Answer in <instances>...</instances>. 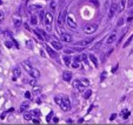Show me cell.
Instances as JSON below:
<instances>
[{
	"mask_svg": "<svg viewBox=\"0 0 133 125\" xmlns=\"http://www.w3.org/2000/svg\"><path fill=\"white\" fill-rule=\"evenodd\" d=\"M54 102L60 106V109L63 111H70L71 110V102L67 97H65V96H61V95L55 96Z\"/></svg>",
	"mask_w": 133,
	"mask_h": 125,
	"instance_id": "cell-1",
	"label": "cell"
},
{
	"mask_svg": "<svg viewBox=\"0 0 133 125\" xmlns=\"http://www.w3.org/2000/svg\"><path fill=\"white\" fill-rule=\"evenodd\" d=\"M83 30L87 34H92V33H94L98 30V25L97 24H86V25L83 26Z\"/></svg>",
	"mask_w": 133,
	"mask_h": 125,
	"instance_id": "cell-2",
	"label": "cell"
},
{
	"mask_svg": "<svg viewBox=\"0 0 133 125\" xmlns=\"http://www.w3.org/2000/svg\"><path fill=\"white\" fill-rule=\"evenodd\" d=\"M73 88L78 91V92H83V91H85V86H84V84L81 83V80H78V79L73 80Z\"/></svg>",
	"mask_w": 133,
	"mask_h": 125,
	"instance_id": "cell-3",
	"label": "cell"
},
{
	"mask_svg": "<svg viewBox=\"0 0 133 125\" xmlns=\"http://www.w3.org/2000/svg\"><path fill=\"white\" fill-rule=\"evenodd\" d=\"M52 21H53V14L51 12L46 13L45 17H44V23H45L46 26H51L52 25Z\"/></svg>",
	"mask_w": 133,
	"mask_h": 125,
	"instance_id": "cell-4",
	"label": "cell"
},
{
	"mask_svg": "<svg viewBox=\"0 0 133 125\" xmlns=\"http://www.w3.org/2000/svg\"><path fill=\"white\" fill-rule=\"evenodd\" d=\"M66 12H67V10H66V8H64V10L60 12V14H59V17H58V25H59V26L63 25V23L65 21Z\"/></svg>",
	"mask_w": 133,
	"mask_h": 125,
	"instance_id": "cell-5",
	"label": "cell"
},
{
	"mask_svg": "<svg viewBox=\"0 0 133 125\" xmlns=\"http://www.w3.org/2000/svg\"><path fill=\"white\" fill-rule=\"evenodd\" d=\"M12 72H13V80H15L17 78H19L21 76V70H20V67H18V66H15V67L13 68Z\"/></svg>",
	"mask_w": 133,
	"mask_h": 125,
	"instance_id": "cell-6",
	"label": "cell"
},
{
	"mask_svg": "<svg viewBox=\"0 0 133 125\" xmlns=\"http://www.w3.org/2000/svg\"><path fill=\"white\" fill-rule=\"evenodd\" d=\"M21 66H23V68H25V71L28 72V73H30L33 68V66L30 64V61H23L21 63Z\"/></svg>",
	"mask_w": 133,
	"mask_h": 125,
	"instance_id": "cell-7",
	"label": "cell"
},
{
	"mask_svg": "<svg viewBox=\"0 0 133 125\" xmlns=\"http://www.w3.org/2000/svg\"><path fill=\"white\" fill-rule=\"evenodd\" d=\"M61 40H64L65 43H71L73 40V38L70 33H63V34H61Z\"/></svg>",
	"mask_w": 133,
	"mask_h": 125,
	"instance_id": "cell-8",
	"label": "cell"
},
{
	"mask_svg": "<svg viewBox=\"0 0 133 125\" xmlns=\"http://www.w3.org/2000/svg\"><path fill=\"white\" fill-rule=\"evenodd\" d=\"M46 51H47V53L51 55L52 58H57V55H58V53H57V51L55 50H53L51 46H48V45H46Z\"/></svg>",
	"mask_w": 133,
	"mask_h": 125,
	"instance_id": "cell-9",
	"label": "cell"
},
{
	"mask_svg": "<svg viewBox=\"0 0 133 125\" xmlns=\"http://www.w3.org/2000/svg\"><path fill=\"white\" fill-rule=\"evenodd\" d=\"M66 21H67V25L70 26L71 28H77V23L73 20L72 17H67L66 18Z\"/></svg>",
	"mask_w": 133,
	"mask_h": 125,
	"instance_id": "cell-10",
	"label": "cell"
},
{
	"mask_svg": "<svg viewBox=\"0 0 133 125\" xmlns=\"http://www.w3.org/2000/svg\"><path fill=\"white\" fill-rule=\"evenodd\" d=\"M63 79L67 83L71 82V80H72V72H70V71H65V72L63 73Z\"/></svg>",
	"mask_w": 133,
	"mask_h": 125,
	"instance_id": "cell-11",
	"label": "cell"
},
{
	"mask_svg": "<svg viewBox=\"0 0 133 125\" xmlns=\"http://www.w3.org/2000/svg\"><path fill=\"white\" fill-rule=\"evenodd\" d=\"M116 10H117V4L114 3V4H112V5H111L110 12H108V19H112V18H113V15H114V12H116Z\"/></svg>",
	"mask_w": 133,
	"mask_h": 125,
	"instance_id": "cell-12",
	"label": "cell"
},
{
	"mask_svg": "<svg viewBox=\"0 0 133 125\" xmlns=\"http://www.w3.org/2000/svg\"><path fill=\"white\" fill-rule=\"evenodd\" d=\"M30 76L33 77V78H35V79H39V78H40V72H39V70H37V68L33 67L32 71L30 72Z\"/></svg>",
	"mask_w": 133,
	"mask_h": 125,
	"instance_id": "cell-13",
	"label": "cell"
},
{
	"mask_svg": "<svg viewBox=\"0 0 133 125\" xmlns=\"http://www.w3.org/2000/svg\"><path fill=\"white\" fill-rule=\"evenodd\" d=\"M116 31H114V32H112L110 34V37L107 38V40H106V44H108V45H110V44H112L113 41H114V40H116Z\"/></svg>",
	"mask_w": 133,
	"mask_h": 125,
	"instance_id": "cell-14",
	"label": "cell"
},
{
	"mask_svg": "<svg viewBox=\"0 0 133 125\" xmlns=\"http://www.w3.org/2000/svg\"><path fill=\"white\" fill-rule=\"evenodd\" d=\"M28 106H30V102H28V100H25V102H24L23 104L20 105L19 111H20V112H24L25 110H27V109H28Z\"/></svg>",
	"mask_w": 133,
	"mask_h": 125,
	"instance_id": "cell-15",
	"label": "cell"
},
{
	"mask_svg": "<svg viewBox=\"0 0 133 125\" xmlns=\"http://www.w3.org/2000/svg\"><path fill=\"white\" fill-rule=\"evenodd\" d=\"M43 8V6L41 5H30L28 6V11L30 12H34V11H39Z\"/></svg>",
	"mask_w": 133,
	"mask_h": 125,
	"instance_id": "cell-16",
	"label": "cell"
},
{
	"mask_svg": "<svg viewBox=\"0 0 133 125\" xmlns=\"http://www.w3.org/2000/svg\"><path fill=\"white\" fill-rule=\"evenodd\" d=\"M52 45L53 47L55 48V50H63V45H61V43H59V41H55V40H52Z\"/></svg>",
	"mask_w": 133,
	"mask_h": 125,
	"instance_id": "cell-17",
	"label": "cell"
},
{
	"mask_svg": "<svg viewBox=\"0 0 133 125\" xmlns=\"http://www.w3.org/2000/svg\"><path fill=\"white\" fill-rule=\"evenodd\" d=\"M131 112L128 110H123L121 111V117H123V119H127L128 117H130Z\"/></svg>",
	"mask_w": 133,
	"mask_h": 125,
	"instance_id": "cell-18",
	"label": "cell"
},
{
	"mask_svg": "<svg viewBox=\"0 0 133 125\" xmlns=\"http://www.w3.org/2000/svg\"><path fill=\"white\" fill-rule=\"evenodd\" d=\"M92 38H90V39H86V40H84V41H81V43H79V45H81V46H87V45H90L91 43H92Z\"/></svg>",
	"mask_w": 133,
	"mask_h": 125,
	"instance_id": "cell-19",
	"label": "cell"
},
{
	"mask_svg": "<svg viewBox=\"0 0 133 125\" xmlns=\"http://www.w3.org/2000/svg\"><path fill=\"white\" fill-rule=\"evenodd\" d=\"M88 58H90V59L92 60V63H93V64H94V65H96V66H98V60H97L96 55H94V54H92V53H91V54L88 55Z\"/></svg>",
	"mask_w": 133,
	"mask_h": 125,
	"instance_id": "cell-20",
	"label": "cell"
},
{
	"mask_svg": "<svg viewBox=\"0 0 133 125\" xmlns=\"http://www.w3.org/2000/svg\"><path fill=\"white\" fill-rule=\"evenodd\" d=\"M72 66H73L74 68H79V67H80V60L74 59V61L72 63Z\"/></svg>",
	"mask_w": 133,
	"mask_h": 125,
	"instance_id": "cell-21",
	"label": "cell"
},
{
	"mask_svg": "<svg viewBox=\"0 0 133 125\" xmlns=\"http://www.w3.org/2000/svg\"><path fill=\"white\" fill-rule=\"evenodd\" d=\"M34 33H35V35L39 38V40H40V41H44V40H45V39H44V37L41 35V33L39 32V30H34Z\"/></svg>",
	"mask_w": 133,
	"mask_h": 125,
	"instance_id": "cell-22",
	"label": "cell"
},
{
	"mask_svg": "<svg viewBox=\"0 0 133 125\" xmlns=\"http://www.w3.org/2000/svg\"><path fill=\"white\" fill-rule=\"evenodd\" d=\"M31 113H32V116H34V117H40L41 116V112L39 110H32Z\"/></svg>",
	"mask_w": 133,
	"mask_h": 125,
	"instance_id": "cell-23",
	"label": "cell"
},
{
	"mask_svg": "<svg viewBox=\"0 0 133 125\" xmlns=\"http://www.w3.org/2000/svg\"><path fill=\"white\" fill-rule=\"evenodd\" d=\"M50 6H51V11H52V12H54V11H55V6H57V0H52Z\"/></svg>",
	"mask_w": 133,
	"mask_h": 125,
	"instance_id": "cell-24",
	"label": "cell"
},
{
	"mask_svg": "<svg viewBox=\"0 0 133 125\" xmlns=\"http://www.w3.org/2000/svg\"><path fill=\"white\" fill-rule=\"evenodd\" d=\"M28 83H30V85L35 86V84H37V79H35V78H33V77H31L30 79H28Z\"/></svg>",
	"mask_w": 133,
	"mask_h": 125,
	"instance_id": "cell-25",
	"label": "cell"
},
{
	"mask_svg": "<svg viewBox=\"0 0 133 125\" xmlns=\"http://www.w3.org/2000/svg\"><path fill=\"white\" fill-rule=\"evenodd\" d=\"M37 23H38L37 15H32V18H31V24H32V25H37Z\"/></svg>",
	"mask_w": 133,
	"mask_h": 125,
	"instance_id": "cell-26",
	"label": "cell"
},
{
	"mask_svg": "<svg viewBox=\"0 0 133 125\" xmlns=\"http://www.w3.org/2000/svg\"><path fill=\"white\" fill-rule=\"evenodd\" d=\"M14 26L17 28H19L21 26V20L20 19H14Z\"/></svg>",
	"mask_w": 133,
	"mask_h": 125,
	"instance_id": "cell-27",
	"label": "cell"
},
{
	"mask_svg": "<svg viewBox=\"0 0 133 125\" xmlns=\"http://www.w3.org/2000/svg\"><path fill=\"white\" fill-rule=\"evenodd\" d=\"M64 63H65V65H70L71 64V58L68 55H65L64 57Z\"/></svg>",
	"mask_w": 133,
	"mask_h": 125,
	"instance_id": "cell-28",
	"label": "cell"
},
{
	"mask_svg": "<svg viewBox=\"0 0 133 125\" xmlns=\"http://www.w3.org/2000/svg\"><path fill=\"white\" fill-rule=\"evenodd\" d=\"M24 119L25 120H32V113H25V115H24Z\"/></svg>",
	"mask_w": 133,
	"mask_h": 125,
	"instance_id": "cell-29",
	"label": "cell"
},
{
	"mask_svg": "<svg viewBox=\"0 0 133 125\" xmlns=\"http://www.w3.org/2000/svg\"><path fill=\"white\" fill-rule=\"evenodd\" d=\"M91 95H92V91L91 90H87L85 92V95H84V98H85V99H88V98L91 97Z\"/></svg>",
	"mask_w": 133,
	"mask_h": 125,
	"instance_id": "cell-30",
	"label": "cell"
},
{
	"mask_svg": "<svg viewBox=\"0 0 133 125\" xmlns=\"http://www.w3.org/2000/svg\"><path fill=\"white\" fill-rule=\"evenodd\" d=\"M132 39H133V34L131 35V37L128 38V40H127V41H126V43L124 44V47H127V46H128V45H130V44H131V41H132Z\"/></svg>",
	"mask_w": 133,
	"mask_h": 125,
	"instance_id": "cell-31",
	"label": "cell"
},
{
	"mask_svg": "<svg viewBox=\"0 0 133 125\" xmlns=\"http://www.w3.org/2000/svg\"><path fill=\"white\" fill-rule=\"evenodd\" d=\"M101 45H103V40H100V41H99V43H97L96 45H94V47H93V50H98V48L100 47Z\"/></svg>",
	"mask_w": 133,
	"mask_h": 125,
	"instance_id": "cell-32",
	"label": "cell"
},
{
	"mask_svg": "<svg viewBox=\"0 0 133 125\" xmlns=\"http://www.w3.org/2000/svg\"><path fill=\"white\" fill-rule=\"evenodd\" d=\"M39 32L41 33V35L44 37V39H45V40H47V39H48V35H47V33H46V32H44L43 30H39Z\"/></svg>",
	"mask_w": 133,
	"mask_h": 125,
	"instance_id": "cell-33",
	"label": "cell"
},
{
	"mask_svg": "<svg viewBox=\"0 0 133 125\" xmlns=\"http://www.w3.org/2000/svg\"><path fill=\"white\" fill-rule=\"evenodd\" d=\"M74 48H66V50H64V52H65V54H70V53L74 52Z\"/></svg>",
	"mask_w": 133,
	"mask_h": 125,
	"instance_id": "cell-34",
	"label": "cell"
},
{
	"mask_svg": "<svg viewBox=\"0 0 133 125\" xmlns=\"http://www.w3.org/2000/svg\"><path fill=\"white\" fill-rule=\"evenodd\" d=\"M5 45H6V47H8V48H12L13 47V44H12V41H5Z\"/></svg>",
	"mask_w": 133,
	"mask_h": 125,
	"instance_id": "cell-35",
	"label": "cell"
},
{
	"mask_svg": "<svg viewBox=\"0 0 133 125\" xmlns=\"http://www.w3.org/2000/svg\"><path fill=\"white\" fill-rule=\"evenodd\" d=\"M87 55L86 54H81L80 55V60H83V61H85V63H87Z\"/></svg>",
	"mask_w": 133,
	"mask_h": 125,
	"instance_id": "cell-36",
	"label": "cell"
},
{
	"mask_svg": "<svg viewBox=\"0 0 133 125\" xmlns=\"http://www.w3.org/2000/svg\"><path fill=\"white\" fill-rule=\"evenodd\" d=\"M53 115H54L53 112H50V115H47V117H46V120H47V122H51V119H52Z\"/></svg>",
	"mask_w": 133,
	"mask_h": 125,
	"instance_id": "cell-37",
	"label": "cell"
},
{
	"mask_svg": "<svg viewBox=\"0 0 133 125\" xmlns=\"http://www.w3.org/2000/svg\"><path fill=\"white\" fill-rule=\"evenodd\" d=\"M81 83H83V84H84V86H85V88H86V86H88V85H90V82H88L87 79H83V80H81Z\"/></svg>",
	"mask_w": 133,
	"mask_h": 125,
	"instance_id": "cell-38",
	"label": "cell"
},
{
	"mask_svg": "<svg viewBox=\"0 0 133 125\" xmlns=\"http://www.w3.org/2000/svg\"><path fill=\"white\" fill-rule=\"evenodd\" d=\"M125 3H126V0H121V5H120L121 11H124V8H125Z\"/></svg>",
	"mask_w": 133,
	"mask_h": 125,
	"instance_id": "cell-39",
	"label": "cell"
},
{
	"mask_svg": "<svg viewBox=\"0 0 133 125\" xmlns=\"http://www.w3.org/2000/svg\"><path fill=\"white\" fill-rule=\"evenodd\" d=\"M106 78V72H103L100 76V82H104V79Z\"/></svg>",
	"mask_w": 133,
	"mask_h": 125,
	"instance_id": "cell-40",
	"label": "cell"
},
{
	"mask_svg": "<svg viewBox=\"0 0 133 125\" xmlns=\"http://www.w3.org/2000/svg\"><path fill=\"white\" fill-rule=\"evenodd\" d=\"M4 19H5V14H4L3 12H0V23L4 21Z\"/></svg>",
	"mask_w": 133,
	"mask_h": 125,
	"instance_id": "cell-41",
	"label": "cell"
},
{
	"mask_svg": "<svg viewBox=\"0 0 133 125\" xmlns=\"http://www.w3.org/2000/svg\"><path fill=\"white\" fill-rule=\"evenodd\" d=\"M117 113H112V115H111V117H110V120H113V119H116L117 118Z\"/></svg>",
	"mask_w": 133,
	"mask_h": 125,
	"instance_id": "cell-42",
	"label": "cell"
},
{
	"mask_svg": "<svg viewBox=\"0 0 133 125\" xmlns=\"http://www.w3.org/2000/svg\"><path fill=\"white\" fill-rule=\"evenodd\" d=\"M44 17H45V12H44V11H41V12H40V20H43V21H44Z\"/></svg>",
	"mask_w": 133,
	"mask_h": 125,
	"instance_id": "cell-43",
	"label": "cell"
},
{
	"mask_svg": "<svg viewBox=\"0 0 133 125\" xmlns=\"http://www.w3.org/2000/svg\"><path fill=\"white\" fill-rule=\"evenodd\" d=\"M92 3H93V5H96V7H98V6H99V1H98V0H92Z\"/></svg>",
	"mask_w": 133,
	"mask_h": 125,
	"instance_id": "cell-44",
	"label": "cell"
},
{
	"mask_svg": "<svg viewBox=\"0 0 133 125\" xmlns=\"http://www.w3.org/2000/svg\"><path fill=\"white\" fill-rule=\"evenodd\" d=\"M25 97L27 98V99H31V93L28 92V91H27V92H25Z\"/></svg>",
	"mask_w": 133,
	"mask_h": 125,
	"instance_id": "cell-45",
	"label": "cell"
},
{
	"mask_svg": "<svg viewBox=\"0 0 133 125\" xmlns=\"http://www.w3.org/2000/svg\"><path fill=\"white\" fill-rule=\"evenodd\" d=\"M127 6H128V7H132V6H133V0H128Z\"/></svg>",
	"mask_w": 133,
	"mask_h": 125,
	"instance_id": "cell-46",
	"label": "cell"
},
{
	"mask_svg": "<svg viewBox=\"0 0 133 125\" xmlns=\"http://www.w3.org/2000/svg\"><path fill=\"white\" fill-rule=\"evenodd\" d=\"M123 24H124V19H120V20L118 21V25L120 26V25H123Z\"/></svg>",
	"mask_w": 133,
	"mask_h": 125,
	"instance_id": "cell-47",
	"label": "cell"
},
{
	"mask_svg": "<svg viewBox=\"0 0 133 125\" xmlns=\"http://www.w3.org/2000/svg\"><path fill=\"white\" fill-rule=\"evenodd\" d=\"M32 122L34 123V124H38V123H40V119H33Z\"/></svg>",
	"mask_w": 133,
	"mask_h": 125,
	"instance_id": "cell-48",
	"label": "cell"
},
{
	"mask_svg": "<svg viewBox=\"0 0 133 125\" xmlns=\"http://www.w3.org/2000/svg\"><path fill=\"white\" fill-rule=\"evenodd\" d=\"M117 68H118V65H116V66H114V67L112 68V72L114 73V72H116V71H117Z\"/></svg>",
	"mask_w": 133,
	"mask_h": 125,
	"instance_id": "cell-49",
	"label": "cell"
},
{
	"mask_svg": "<svg viewBox=\"0 0 133 125\" xmlns=\"http://www.w3.org/2000/svg\"><path fill=\"white\" fill-rule=\"evenodd\" d=\"M53 122H54V123H58V122H59V118L54 117V118H53Z\"/></svg>",
	"mask_w": 133,
	"mask_h": 125,
	"instance_id": "cell-50",
	"label": "cell"
},
{
	"mask_svg": "<svg viewBox=\"0 0 133 125\" xmlns=\"http://www.w3.org/2000/svg\"><path fill=\"white\" fill-rule=\"evenodd\" d=\"M1 4H3V1H1V0H0V5H1Z\"/></svg>",
	"mask_w": 133,
	"mask_h": 125,
	"instance_id": "cell-51",
	"label": "cell"
},
{
	"mask_svg": "<svg viewBox=\"0 0 133 125\" xmlns=\"http://www.w3.org/2000/svg\"><path fill=\"white\" fill-rule=\"evenodd\" d=\"M0 32H1V30H0Z\"/></svg>",
	"mask_w": 133,
	"mask_h": 125,
	"instance_id": "cell-52",
	"label": "cell"
}]
</instances>
